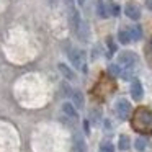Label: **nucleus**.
Segmentation results:
<instances>
[{
  "label": "nucleus",
  "instance_id": "nucleus-1",
  "mask_svg": "<svg viewBox=\"0 0 152 152\" xmlns=\"http://www.w3.org/2000/svg\"><path fill=\"white\" fill-rule=\"evenodd\" d=\"M131 126L134 131L141 134H151L152 132V111L145 106H139L131 118Z\"/></svg>",
  "mask_w": 152,
  "mask_h": 152
},
{
  "label": "nucleus",
  "instance_id": "nucleus-2",
  "mask_svg": "<svg viewBox=\"0 0 152 152\" xmlns=\"http://www.w3.org/2000/svg\"><path fill=\"white\" fill-rule=\"evenodd\" d=\"M137 64V56L132 51H123L118 56V66L121 70H132V67Z\"/></svg>",
  "mask_w": 152,
  "mask_h": 152
},
{
  "label": "nucleus",
  "instance_id": "nucleus-3",
  "mask_svg": "<svg viewBox=\"0 0 152 152\" xmlns=\"http://www.w3.org/2000/svg\"><path fill=\"white\" fill-rule=\"evenodd\" d=\"M116 115H118V118L121 121H126L129 118V115H131V105H129L128 100L121 98L116 102Z\"/></svg>",
  "mask_w": 152,
  "mask_h": 152
},
{
  "label": "nucleus",
  "instance_id": "nucleus-4",
  "mask_svg": "<svg viewBox=\"0 0 152 152\" xmlns=\"http://www.w3.org/2000/svg\"><path fill=\"white\" fill-rule=\"evenodd\" d=\"M69 59H70V62H72L74 67H77V69H80V70H85V59H83L82 51L72 49L69 53Z\"/></svg>",
  "mask_w": 152,
  "mask_h": 152
},
{
  "label": "nucleus",
  "instance_id": "nucleus-5",
  "mask_svg": "<svg viewBox=\"0 0 152 152\" xmlns=\"http://www.w3.org/2000/svg\"><path fill=\"white\" fill-rule=\"evenodd\" d=\"M124 13H126V17H128V18L137 21L139 18H141V8H139L137 4L129 2V4H126V7H124Z\"/></svg>",
  "mask_w": 152,
  "mask_h": 152
},
{
  "label": "nucleus",
  "instance_id": "nucleus-6",
  "mask_svg": "<svg viewBox=\"0 0 152 152\" xmlns=\"http://www.w3.org/2000/svg\"><path fill=\"white\" fill-rule=\"evenodd\" d=\"M131 96L134 102H139V100H142V96H144V88H142V83L139 82L137 79L132 80L131 83Z\"/></svg>",
  "mask_w": 152,
  "mask_h": 152
},
{
  "label": "nucleus",
  "instance_id": "nucleus-7",
  "mask_svg": "<svg viewBox=\"0 0 152 152\" xmlns=\"http://www.w3.org/2000/svg\"><path fill=\"white\" fill-rule=\"evenodd\" d=\"M110 8H111V2H108V0H98L96 12H98L100 18H108L110 17Z\"/></svg>",
  "mask_w": 152,
  "mask_h": 152
},
{
  "label": "nucleus",
  "instance_id": "nucleus-8",
  "mask_svg": "<svg viewBox=\"0 0 152 152\" xmlns=\"http://www.w3.org/2000/svg\"><path fill=\"white\" fill-rule=\"evenodd\" d=\"M72 105L74 106H75V110L77 108H83V103H85V102H83V95H82V92H80V90H74V92H72Z\"/></svg>",
  "mask_w": 152,
  "mask_h": 152
},
{
  "label": "nucleus",
  "instance_id": "nucleus-9",
  "mask_svg": "<svg viewBox=\"0 0 152 152\" xmlns=\"http://www.w3.org/2000/svg\"><path fill=\"white\" fill-rule=\"evenodd\" d=\"M128 33H129V38H131L132 41H139V39L142 38V30H141V26H139V25L129 26Z\"/></svg>",
  "mask_w": 152,
  "mask_h": 152
},
{
  "label": "nucleus",
  "instance_id": "nucleus-10",
  "mask_svg": "<svg viewBox=\"0 0 152 152\" xmlns=\"http://www.w3.org/2000/svg\"><path fill=\"white\" fill-rule=\"evenodd\" d=\"M59 72L64 75V79L67 80H74L75 79V74H74V70L70 69L69 66H66V64H59Z\"/></svg>",
  "mask_w": 152,
  "mask_h": 152
},
{
  "label": "nucleus",
  "instance_id": "nucleus-11",
  "mask_svg": "<svg viewBox=\"0 0 152 152\" xmlns=\"http://www.w3.org/2000/svg\"><path fill=\"white\" fill-rule=\"evenodd\" d=\"M129 145H131V139H129V136L126 134H121L118 139V147L121 149V151H128Z\"/></svg>",
  "mask_w": 152,
  "mask_h": 152
},
{
  "label": "nucleus",
  "instance_id": "nucleus-12",
  "mask_svg": "<svg viewBox=\"0 0 152 152\" xmlns=\"http://www.w3.org/2000/svg\"><path fill=\"white\" fill-rule=\"evenodd\" d=\"M62 111L66 113L69 118H77V110L72 103H64L62 105Z\"/></svg>",
  "mask_w": 152,
  "mask_h": 152
},
{
  "label": "nucleus",
  "instance_id": "nucleus-13",
  "mask_svg": "<svg viewBox=\"0 0 152 152\" xmlns=\"http://www.w3.org/2000/svg\"><path fill=\"white\" fill-rule=\"evenodd\" d=\"M134 147L137 149L139 152H142V151H145V149L149 147V141L145 137H137L134 141Z\"/></svg>",
  "mask_w": 152,
  "mask_h": 152
},
{
  "label": "nucleus",
  "instance_id": "nucleus-14",
  "mask_svg": "<svg viewBox=\"0 0 152 152\" xmlns=\"http://www.w3.org/2000/svg\"><path fill=\"white\" fill-rule=\"evenodd\" d=\"M72 152H85V144H83L82 137H79V136L74 139V149H72Z\"/></svg>",
  "mask_w": 152,
  "mask_h": 152
},
{
  "label": "nucleus",
  "instance_id": "nucleus-15",
  "mask_svg": "<svg viewBox=\"0 0 152 152\" xmlns=\"http://www.w3.org/2000/svg\"><path fill=\"white\" fill-rule=\"evenodd\" d=\"M118 39H119V43H121V44H128L129 41H131L128 30H119V33H118Z\"/></svg>",
  "mask_w": 152,
  "mask_h": 152
},
{
  "label": "nucleus",
  "instance_id": "nucleus-16",
  "mask_svg": "<svg viewBox=\"0 0 152 152\" xmlns=\"http://www.w3.org/2000/svg\"><path fill=\"white\" fill-rule=\"evenodd\" d=\"M108 72L111 74L113 77L121 75V67H119L118 64H110V66H108Z\"/></svg>",
  "mask_w": 152,
  "mask_h": 152
},
{
  "label": "nucleus",
  "instance_id": "nucleus-17",
  "mask_svg": "<svg viewBox=\"0 0 152 152\" xmlns=\"http://www.w3.org/2000/svg\"><path fill=\"white\" fill-rule=\"evenodd\" d=\"M100 152H115V145L111 142H103L100 145Z\"/></svg>",
  "mask_w": 152,
  "mask_h": 152
},
{
  "label": "nucleus",
  "instance_id": "nucleus-18",
  "mask_svg": "<svg viewBox=\"0 0 152 152\" xmlns=\"http://www.w3.org/2000/svg\"><path fill=\"white\" fill-rule=\"evenodd\" d=\"M106 44H108V48H110L108 56H111L113 53H116V44L113 43V38H111V36H108V38H106Z\"/></svg>",
  "mask_w": 152,
  "mask_h": 152
},
{
  "label": "nucleus",
  "instance_id": "nucleus-19",
  "mask_svg": "<svg viewBox=\"0 0 152 152\" xmlns=\"http://www.w3.org/2000/svg\"><path fill=\"white\" fill-rule=\"evenodd\" d=\"M110 15H115V17H118L119 15V7L116 4H111V8H110Z\"/></svg>",
  "mask_w": 152,
  "mask_h": 152
},
{
  "label": "nucleus",
  "instance_id": "nucleus-20",
  "mask_svg": "<svg viewBox=\"0 0 152 152\" xmlns=\"http://www.w3.org/2000/svg\"><path fill=\"white\" fill-rule=\"evenodd\" d=\"M145 5H147V8L152 12V0H145Z\"/></svg>",
  "mask_w": 152,
  "mask_h": 152
},
{
  "label": "nucleus",
  "instance_id": "nucleus-21",
  "mask_svg": "<svg viewBox=\"0 0 152 152\" xmlns=\"http://www.w3.org/2000/svg\"><path fill=\"white\" fill-rule=\"evenodd\" d=\"M64 2H66V4H67V7H74V0H64Z\"/></svg>",
  "mask_w": 152,
  "mask_h": 152
},
{
  "label": "nucleus",
  "instance_id": "nucleus-22",
  "mask_svg": "<svg viewBox=\"0 0 152 152\" xmlns=\"http://www.w3.org/2000/svg\"><path fill=\"white\" fill-rule=\"evenodd\" d=\"M77 2H79V5H83V4H85V0H77Z\"/></svg>",
  "mask_w": 152,
  "mask_h": 152
},
{
  "label": "nucleus",
  "instance_id": "nucleus-23",
  "mask_svg": "<svg viewBox=\"0 0 152 152\" xmlns=\"http://www.w3.org/2000/svg\"><path fill=\"white\" fill-rule=\"evenodd\" d=\"M151 46H152V41H151Z\"/></svg>",
  "mask_w": 152,
  "mask_h": 152
}]
</instances>
